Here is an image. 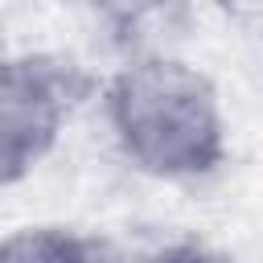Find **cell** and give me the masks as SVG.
<instances>
[{"mask_svg":"<svg viewBox=\"0 0 263 263\" xmlns=\"http://www.w3.org/2000/svg\"><path fill=\"white\" fill-rule=\"evenodd\" d=\"M119 156L156 181H205L226 164L230 127L214 78L173 49L132 53L99 95Z\"/></svg>","mask_w":263,"mask_h":263,"instance_id":"1","label":"cell"},{"mask_svg":"<svg viewBox=\"0 0 263 263\" xmlns=\"http://www.w3.org/2000/svg\"><path fill=\"white\" fill-rule=\"evenodd\" d=\"M86 74L58 53H0V185L25 181L62 140Z\"/></svg>","mask_w":263,"mask_h":263,"instance_id":"2","label":"cell"},{"mask_svg":"<svg viewBox=\"0 0 263 263\" xmlns=\"http://www.w3.org/2000/svg\"><path fill=\"white\" fill-rule=\"evenodd\" d=\"M74 4L95 21V29H103V37L115 49H123V58L168 49V33L189 12V0H74Z\"/></svg>","mask_w":263,"mask_h":263,"instance_id":"3","label":"cell"},{"mask_svg":"<svg viewBox=\"0 0 263 263\" xmlns=\"http://www.w3.org/2000/svg\"><path fill=\"white\" fill-rule=\"evenodd\" d=\"M0 263H103L95 238L70 226H16L0 234Z\"/></svg>","mask_w":263,"mask_h":263,"instance_id":"4","label":"cell"},{"mask_svg":"<svg viewBox=\"0 0 263 263\" xmlns=\"http://www.w3.org/2000/svg\"><path fill=\"white\" fill-rule=\"evenodd\" d=\"M144 263H238L234 255L210 247V242H197V238H177V242H164L156 247Z\"/></svg>","mask_w":263,"mask_h":263,"instance_id":"5","label":"cell"},{"mask_svg":"<svg viewBox=\"0 0 263 263\" xmlns=\"http://www.w3.org/2000/svg\"><path fill=\"white\" fill-rule=\"evenodd\" d=\"M214 4H218V8H226L230 16H251L259 0H214Z\"/></svg>","mask_w":263,"mask_h":263,"instance_id":"6","label":"cell"}]
</instances>
